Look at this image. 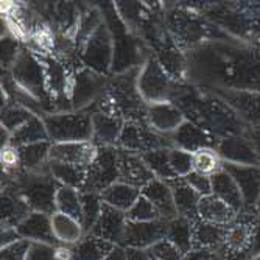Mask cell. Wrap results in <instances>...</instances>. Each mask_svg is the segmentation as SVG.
Listing matches in <instances>:
<instances>
[{"instance_id": "6da1fadb", "label": "cell", "mask_w": 260, "mask_h": 260, "mask_svg": "<svg viewBox=\"0 0 260 260\" xmlns=\"http://www.w3.org/2000/svg\"><path fill=\"white\" fill-rule=\"evenodd\" d=\"M139 69H133L129 72L119 74V75H111L106 95L99 103H95L86 111L108 112L120 117L125 122L147 120L148 105L142 99L137 87Z\"/></svg>"}, {"instance_id": "7a4b0ae2", "label": "cell", "mask_w": 260, "mask_h": 260, "mask_svg": "<svg viewBox=\"0 0 260 260\" xmlns=\"http://www.w3.org/2000/svg\"><path fill=\"white\" fill-rule=\"evenodd\" d=\"M102 11L106 25L111 31L114 45L111 75H119L129 72L133 69H139L151 53L147 44L125 25V22L120 19L114 7V2H108L106 5H103Z\"/></svg>"}, {"instance_id": "3957f363", "label": "cell", "mask_w": 260, "mask_h": 260, "mask_svg": "<svg viewBox=\"0 0 260 260\" xmlns=\"http://www.w3.org/2000/svg\"><path fill=\"white\" fill-rule=\"evenodd\" d=\"M164 20L170 35L185 55L207 42L209 23L193 10V7L185 5L184 2L164 5Z\"/></svg>"}, {"instance_id": "277c9868", "label": "cell", "mask_w": 260, "mask_h": 260, "mask_svg": "<svg viewBox=\"0 0 260 260\" xmlns=\"http://www.w3.org/2000/svg\"><path fill=\"white\" fill-rule=\"evenodd\" d=\"M8 74L13 78L14 84L23 93H27L28 97L41 103L44 114H52V105L49 93H47L44 64L41 58L35 52H31L27 45L22 47Z\"/></svg>"}, {"instance_id": "5b68a950", "label": "cell", "mask_w": 260, "mask_h": 260, "mask_svg": "<svg viewBox=\"0 0 260 260\" xmlns=\"http://www.w3.org/2000/svg\"><path fill=\"white\" fill-rule=\"evenodd\" d=\"M2 181H11L16 185L31 212L47 215H53L56 212V192L59 184L50 175V170L44 173H28L22 170L13 176L2 173Z\"/></svg>"}, {"instance_id": "8992f818", "label": "cell", "mask_w": 260, "mask_h": 260, "mask_svg": "<svg viewBox=\"0 0 260 260\" xmlns=\"http://www.w3.org/2000/svg\"><path fill=\"white\" fill-rule=\"evenodd\" d=\"M182 86L184 84L176 83L165 72L164 67L153 56V53L148 55L145 62L139 69L137 87L142 99H144L147 105L167 103V102L173 103L179 95Z\"/></svg>"}, {"instance_id": "52a82bcc", "label": "cell", "mask_w": 260, "mask_h": 260, "mask_svg": "<svg viewBox=\"0 0 260 260\" xmlns=\"http://www.w3.org/2000/svg\"><path fill=\"white\" fill-rule=\"evenodd\" d=\"M52 144L92 140V114L89 111H64L42 115Z\"/></svg>"}, {"instance_id": "ba28073f", "label": "cell", "mask_w": 260, "mask_h": 260, "mask_svg": "<svg viewBox=\"0 0 260 260\" xmlns=\"http://www.w3.org/2000/svg\"><path fill=\"white\" fill-rule=\"evenodd\" d=\"M109 77L89 67H80L74 74L70 89V105L74 111H86L99 103L108 92Z\"/></svg>"}, {"instance_id": "9c48e42d", "label": "cell", "mask_w": 260, "mask_h": 260, "mask_svg": "<svg viewBox=\"0 0 260 260\" xmlns=\"http://www.w3.org/2000/svg\"><path fill=\"white\" fill-rule=\"evenodd\" d=\"M255 217H251V214H243L239 212L235 218L224 231L223 245L218 251L221 260H235L249 252L254 246V237H255V226H257Z\"/></svg>"}, {"instance_id": "30bf717a", "label": "cell", "mask_w": 260, "mask_h": 260, "mask_svg": "<svg viewBox=\"0 0 260 260\" xmlns=\"http://www.w3.org/2000/svg\"><path fill=\"white\" fill-rule=\"evenodd\" d=\"M172 140L170 137H165L157 134L147 120H133L125 122L119 144L117 148L137 153V154H145L153 150L159 148H172Z\"/></svg>"}, {"instance_id": "8fae6325", "label": "cell", "mask_w": 260, "mask_h": 260, "mask_svg": "<svg viewBox=\"0 0 260 260\" xmlns=\"http://www.w3.org/2000/svg\"><path fill=\"white\" fill-rule=\"evenodd\" d=\"M112 56H114L112 36L106 22H103L83 45V49L80 52V59L83 67H89L102 75H111Z\"/></svg>"}, {"instance_id": "7c38bea8", "label": "cell", "mask_w": 260, "mask_h": 260, "mask_svg": "<svg viewBox=\"0 0 260 260\" xmlns=\"http://www.w3.org/2000/svg\"><path fill=\"white\" fill-rule=\"evenodd\" d=\"M119 179V148L100 147L97 159L87 169V181L84 192L102 193Z\"/></svg>"}, {"instance_id": "4fadbf2b", "label": "cell", "mask_w": 260, "mask_h": 260, "mask_svg": "<svg viewBox=\"0 0 260 260\" xmlns=\"http://www.w3.org/2000/svg\"><path fill=\"white\" fill-rule=\"evenodd\" d=\"M165 235H167V221L164 220L144 223L128 221L123 239V248L148 251L153 245L164 240Z\"/></svg>"}, {"instance_id": "5bb4252c", "label": "cell", "mask_w": 260, "mask_h": 260, "mask_svg": "<svg viewBox=\"0 0 260 260\" xmlns=\"http://www.w3.org/2000/svg\"><path fill=\"white\" fill-rule=\"evenodd\" d=\"M100 147L93 144L92 140L87 142H67V144H52L50 160L77 165L81 169H89L93 160L99 156Z\"/></svg>"}, {"instance_id": "9a60e30c", "label": "cell", "mask_w": 260, "mask_h": 260, "mask_svg": "<svg viewBox=\"0 0 260 260\" xmlns=\"http://www.w3.org/2000/svg\"><path fill=\"white\" fill-rule=\"evenodd\" d=\"M184 122L185 115L172 102L148 105L147 108V123L160 136L172 137Z\"/></svg>"}, {"instance_id": "2e32d148", "label": "cell", "mask_w": 260, "mask_h": 260, "mask_svg": "<svg viewBox=\"0 0 260 260\" xmlns=\"http://www.w3.org/2000/svg\"><path fill=\"white\" fill-rule=\"evenodd\" d=\"M126 224H128V218L125 212H120L108 204H103L102 215L89 234L100 237L106 242H111L115 246H123Z\"/></svg>"}, {"instance_id": "e0dca14e", "label": "cell", "mask_w": 260, "mask_h": 260, "mask_svg": "<svg viewBox=\"0 0 260 260\" xmlns=\"http://www.w3.org/2000/svg\"><path fill=\"white\" fill-rule=\"evenodd\" d=\"M172 145L175 148L195 153L201 148H217L220 139L214 134L207 133L206 129L200 128L198 125L185 120L178 131L170 137Z\"/></svg>"}, {"instance_id": "ac0fdd59", "label": "cell", "mask_w": 260, "mask_h": 260, "mask_svg": "<svg viewBox=\"0 0 260 260\" xmlns=\"http://www.w3.org/2000/svg\"><path fill=\"white\" fill-rule=\"evenodd\" d=\"M223 169L237 182L243 204H257L260 200V165H237L224 162Z\"/></svg>"}, {"instance_id": "d6986e66", "label": "cell", "mask_w": 260, "mask_h": 260, "mask_svg": "<svg viewBox=\"0 0 260 260\" xmlns=\"http://www.w3.org/2000/svg\"><path fill=\"white\" fill-rule=\"evenodd\" d=\"M119 172L120 179L125 184H129L142 190L148 182L154 179V175L148 169L142 154L119 150Z\"/></svg>"}, {"instance_id": "ffe728a7", "label": "cell", "mask_w": 260, "mask_h": 260, "mask_svg": "<svg viewBox=\"0 0 260 260\" xmlns=\"http://www.w3.org/2000/svg\"><path fill=\"white\" fill-rule=\"evenodd\" d=\"M92 114V142L99 147H117L125 125L120 117L108 112H90Z\"/></svg>"}, {"instance_id": "44dd1931", "label": "cell", "mask_w": 260, "mask_h": 260, "mask_svg": "<svg viewBox=\"0 0 260 260\" xmlns=\"http://www.w3.org/2000/svg\"><path fill=\"white\" fill-rule=\"evenodd\" d=\"M31 214V209L11 181H2V226L17 228Z\"/></svg>"}, {"instance_id": "7402d4cb", "label": "cell", "mask_w": 260, "mask_h": 260, "mask_svg": "<svg viewBox=\"0 0 260 260\" xmlns=\"http://www.w3.org/2000/svg\"><path fill=\"white\" fill-rule=\"evenodd\" d=\"M19 237L31 243H45L56 246L58 242L52 231V215L31 212L17 228Z\"/></svg>"}, {"instance_id": "603a6c76", "label": "cell", "mask_w": 260, "mask_h": 260, "mask_svg": "<svg viewBox=\"0 0 260 260\" xmlns=\"http://www.w3.org/2000/svg\"><path fill=\"white\" fill-rule=\"evenodd\" d=\"M140 193L144 195L147 200H150V203L157 210L160 220L172 221L178 217L173 192H172L169 182L154 178L151 182H148L144 188H142Z\"/></svg>"}, {"instance_id": "cb8c5ba5", "label": "cell", "mask_w": 260, "mask_h": 260, "mask_svg": "<svg viewBox=\"0 0 260 260\" xmlns=\"http://www.w3.org/2000/svg\"><path fill=\"white\" fill-rule=\"evenodd\" d=\"M217 151L221 156L223 162L237 165H260L257 148H254L245 139L237 136L221 137Z\"/></svg>"}, {"instance_id": "d4e9b609", "label": "cell", "mask_w": 260, "mask_h": 260, "mask_svg": "<svg viewBox=\"0 0 260 260\" xmlns=\"http://www.w3.org/2000/svg\"><path fill=\"white\" fill-rule=\"evenodd\" d=\"M237 215H239L237 210L232 209L228 203H224L214 193L207 197H201L200 200L198 218L203 221L228 228L235 218H237Z\"/></svg>"}, {"instance_id": "484cf974", "label": "cell", "mask_w": 260, "mask_h": 260, "mask_svg": "<svg viewBox=\"0 0 260 260\" xmlns=\"http://www.w3.org/2000/svg\"><path fill=\"white\" fill-rule=\"evenodd\" d=\"M169 185L173 192L178 217H184L187 220L197 221L198 220V206H200L201 197L182 178H176V179L170 181Z\"/></svg>"}, {"instance_id": "4316f807", "label": "cell", "mask_w": 260, "mask_h": 260, "mask_svg": "<svg viewBox=\"0 0 260 260\" xmlns=\"http://www.w3.org/2000/svg\"><path fill=\"white\" fill-rule=\"evenodd\" d=\"M52 231L58 245L67 246H77L86 235V231L80 220L61 214V212H55L52 215Z\"/></svg>"}, {"instance_id": "83f0119b", "label": "cell", "mask_w": 260, "mask_h": 260, "mask_svg": "<svg viewBox=\"0 0 260 260\" xmlns=\"http://www.w3.org/2000/svg\"><path fill=\"white\" fill-rule=\"evenodd\" d=\"M52 142H38V144L20 147L22 170L28 173H44L49 172Z\"/></svg>"}, {"instance_id": "f1b7e54d", "label": "cell", "mask_w": 260, "mask_h": 260, "mask_svg": "<svg viewBox=\"0 0 260 260\" xmlns=\"http://www.w3.org/2000/svg\"><path fill=\"white\" fill-rule=\"evenodd\" d=\"M100 197H102L105 204L126 214V212L133 207V204L139 200L140 190L133 185H129V184L117 181L115 184L108 187L106 190H103L100 193Z\"/></svg>"}, {"instance_id": "f546056e", "label": "cell", "mask_w": 260, "mask_h": 260, "mask_svg": "<svg viewBox=\"0 0 260 260\" xmlns=\"http://www.w3.org/2000/svg\"><path fill=\"white\" fill-rule=\"evenodd\" d=\"M212 193L223 200L224 203H228L232 209L242 212V206H243L242 192L237 182L234 181V178L224 169L212 176Z\"/></svg>"}, {"instance_id": "4dcf8cb0", "label": "cell", "mask_w": 260, "mask_h": 260, "mask_svg": "<svg viewBox=\"0 0 260 260\" xmlns=\"http://www.w3.org/2000/svg\"><path fill=\"white\" fill-rule=\"evenodd\" d=\"M50 175L56 179L59 185L75 188L78 192H84L86 181H87V170L77 167V165H69L56 160L49 162Z\"/></svg>"}, {"instance_id": "1f68e13d", "label": "cell", "mask_w": 260, "mask_h": 260, "mask_svg": "<svg viewBox=\"0 0 260 260\" xmlns=\"http://www.w3.org/2000/svg\"><path fill=\"white\" fill-rule=\"evenodd\" d=\"M226 228L210 224L203 220H197L193 223V249H210L220 251L224 239Z\"/></svg>"}, {"instance_id": "d6a6232c", "label": "cell", "mask_w": 260, "mask_h": 260, "mask_svg": "<svg viewBox=\"0 0 260 260\" xmlns=\"http://www.w3.org/2000/svg\"><path fill=\"white\" fill-rule=\"evenodd\" d=\"M38 142H50V137H49V133H47L42 115L36 114L22 128H19L16 133L11 134L10 144L20 148L25 145L38 144Z\"/></svg>"}, {"instance_id": "836d02e7", "label": "cell", "mask_w": 260, "mask_h": 260, "mask_svg": "<svg viewBox=\"0 0 260 260\" xmlns=\"http://www.w3.org/2000/svg\"><path fill=\"white\" fill-rule=\"evenodd\" d=\"M114 249V243L95 237L92 234H86L84 239L74 246V260H106Z\"/></svg>"}, {"instance_id": "e575fe53", "label": "cell", "mask_w": 260, "mask_h": 260, "mask_svg": "<svg viewBox=\"0 0 260 260\" xmlns=\"http://www.w3.org/2000/svg\"><path fill=\"white\" fill-rule=\"evenodd\" d=\"M193 223L184 217H176L167 221V235L165 239L172 242L184 255L193 249Z\"/></svg>"}, {"instance_id": "d590c367", "label": "cell", "mask_w": 260, "mask_h": 260, "mask_svg": "<svg viewBox=\"0 0 260 260\" xmlns=\"http://www.w3.org/2000/svg\"><path fill=\"white\" fill-rule=\"evenodd\" d=\"M145 164L148 165V169L154 175V178L170 182L176 179V175L172 169V162H170V148H159L148 151L145 154H142Z\"/></svg>"}, {"instance_id": "8d00e7d4", "label": "cell", "mask_w": 260, "mask_h": 260, "mask_svg": "<svg viewBox=\"0 0 260 260\" xmlns=\"http://www.w3.org/2000/svg\"><path fill=\"white\" fill-rule=\"evenodd\" d=\"M33 115H36L31 109L23 106L17 102H8L2 105V115H0V125L10 134L16 133L19 128L25 125Z\"/></svg>"}, {"instance_id": "74e56055", "label": "cell", "mask_w": 260, "mask_h": 260, "mask_svg": "<svg viewBox=\"0 0 260 260\" xmlns=\"http://www.w3.org/2000/svg\"><path fill=\"white\" fill-rule=\"evenodd\" d=\"M192 164H193V172L212 178L223 170L224 162L218 154L217 148H201L192 153Z\"/></svg>"}, {"instance_id": "f35d334b", "label": "cell", "mask_w": 260, "mask_h": 260, "mask_svg": "<svg viewBox=\"0 0 260 260\" xmlns=\"http://www.w3.org/2000/svg\"><path fill=\"white\" fill-rule=\"evenodd\" d=\"M56 212L74 217L81 221L83 218V206H81V192L75 188L59 185L56 192Z\"/></svg>"}, {"instance_id": "ab89813d", "label": "cell", "mask_w": 260, "mask_h": 260, "mask_svg": "<svg viewBox=\"0 0 260 260\" xmlns=\"http://www.w3.org/2000/svg\"><path fill=\"white\" fill-rule=\"evenodd\" d=\"M103 200L100 193H92V192H81V206H83V228L86 234L92 231V228L95 226L99 221L102 210H103Z\"/></svg>"}, {"instance_id": "60d3db41", "label": "cell", "mask_w": 260, "mask_h": 260, "mask_svg": "<svg viewBox=\"0 0 260 260\" xmlns=\"http://www.w3.org/2000/svg\"><path fill=\"white\" fill-rule=\"evenodd\" d=\"M126 218H128V221H136V223L160 220L154 206L150 203V200H147L142 193H140L139 200L133 204V207L126 212Z\"/></svg>"}, {"instance_id": "b9f144b4", "label": "cell", "mask_w": 260, "mask_h": 260, "mask_svg": "<svg viewBox=\"0 0 260 260\" xmlns=\"http://www.w3.org/2000/svg\"><path fill=\"white\" fill-rule=\"evenodd\" d=\"M0 164H2V173L4 175H17L22 172V160L20 151L13 144H8L0 150Z\"/></svg>"}, {"instance_id": "7bdbcfd3", "label": "cell", "mask_w": 260, "mask_h": 260, "mask_svg": "<svg viewBox=\"0 0 260 260\" xmlns=\"http://www.w3.org/2000/svg\"><path fill=\"white\" fill-rule=\"evenodd\" d=\"M170 162H172V169H173L176 178H185L188 173L193 172L192 153H188V151L172 147L170 148Z\"/></svg>"}, {"instance_id": "ee69618b", "label": "cell", "mask_w": 260, "mask_h": 260, "mask_svg": "<svg viewBox=\"0 0 260 260\" xmlns=\"http://www.w3.org/2000/svg\"><path fill=\"white\" fill-rule=\"evenodd\" d=\"M22 47L23 45H20V42L11 35L7 33L5 36H2V69L5 72H10V69L14 64L17 55L20 53Z\"/></svg>"}, {"instance_id": "f6af8a7d", "label": "cell", "mask_w": 260, "mask_h": 260, "mask_svg": "<svg viewBox=\"0 0 260 260\" xmlns=\"http://www.w3.org/2000/svg\"><path fill=\"white\" fill-rule=\"evenodd\" d=\"M153 260H182L184 254L167 239H164L148 249Z\"/></svg>"}, {"instance_id": "bcb514c9", "label": "cell", "mask_w": 260, "mask_h": 260, "mask_svg": "<svg viewBox=\"0 0 260 260\" xmlns=\"http://www.w3.org/2000/svg\"><path fill=\"white\" fill-rule=\"evenodd\" d=\"M30 248L31 242L20 239L0 249V260H27Z\"/></svg>"}, {"instance_id": "7dc6e473", "label": "cell", "mask_w": 260, "mask_h": 260, "mask_svg": "<svg viewBox=\"0 0 260 260\" xmlns=\"http://www.w3.org/2000/svg\"><path fill=\"white\" fill-rule=\"evenodd\" d=\"M188 185H190L193 190L200 195V197H207L212 195V178L204 176L201 173L197 172H190L185 178H182Z\"/></svg>"}, {"instance_id": "c3c4849f", "label": "cell", "mask_w": 260, "mask_h": 260, "mask_svg": "<svg viewBox=\"0 0 260 260\" xmlns=\"http://www.w3.org/2000/svg\"><path fill=\"white\" fill-rule=\"evenodd\" d=\"M27 260H56L55 246L45 243H31Z\"/></svg>"}, {"instance_id": "681fc988", "label": "cell", "mask_w": 260, "mask_h": 260, "mask_svg": "<svg viewBox=\"0 0 260 260\" xmlns=\"http://www.w3.org/2000/svg\"><path fill=\"white\" fill-rule=\"evenodd\" d=\"M20 240L17 229L11 226H2V234H0V246H8L14 242Z\"/></svg>"}, {"instance_id": "f907efd6", "label": "cell", "mask_w": 260, "mask_h": 260, "mask_svg": "<svg viewBox=\"0 0 260 260\" xmlns=\"http://www.w3.org/2000/svg\"><path fill=\"white\" fill-rule=\"evenodd\" d=\"M74 246L56 245L55 246V258L56 260H74Z\"/></svg>"}, {"instance_id": "816d5d0a", "label": "cell", "mask_w": 260, "mask_h": 260, "mask_svg": "<svg viewBox=\"0 0 260 260\" xmlns=\"http://www.w3.org/2000/svg\"><path fill=\"white\" fill-rule=\"evenodd\" d=\"M125 249H126V260H153L148 251L133 249V248H125Z\"/></svg>"}, {"instance_id": "f5cc1de1", "label": "cell", "mask_w": 260, "mask_h": 260, "mask_svg": "<svg viewBox=\"0 0 260 260\" xmlns=\"http://www.w3.org/2000/svg\"><path fill=\"white\" fill-rule=\"evenodd\" d=\"M106 260H126V249L123 246H115V249Z\"/></svg>"}, {"instance_id": "db71d44e", "label": "cell", "mask_w": 260, "mask_h": 260, "mask_svg": "<svg viewBox=\"0 0 260 260\" xmlns=\"http://www.w3.org/2000/svg\"><path fill=\"white\" fill-rule=\"evenodd\" d=\"M255 148H257V153H258V160H260V139L255 142Z\"/></svg>"}, {"instance_id": "11a10c76", "label": "cell", "mask_w": 260, "mask_h": 260, "mask_svg": "<svg viewBox=\"0 0 260 260\" xmlns=\"http://www.w3.org/2000/svg\"><path fill=\"white\" fill-rule=\"evenodd\" d=\"M257 207H258V210H260V200H258V203H257Z\"/></svg>"}, {"instance_id": "9f6ffc18", "label": "cell", "mask_w": 260, "mask_h": 260, "mask_svg": "<svg viewBox=\"0 0 260 260\" xmlns=\"http://www.w3.org/2000/svg\"><path fill=\"white\" fill-rule=\"evenodd\" d=\"M255 260H260V255H258V257H257V258H255Z\"/></svg>"}]
</instances>
